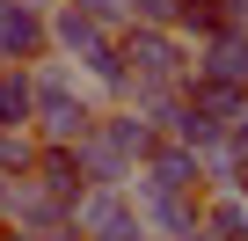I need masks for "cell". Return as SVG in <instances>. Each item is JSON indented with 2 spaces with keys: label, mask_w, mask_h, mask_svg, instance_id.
<instances>
[{
  "label": "cell",
  "mask_w": 248,
  "mask_h": 241,
  "mask_svg": "<svg viewBox=\"0 0 248 241\" xmlns=\"http://www.w3.org/2000/svg\"><path fill=\"white\" fill-rule=\"evenodd\" d=\"M95 117H102V110H95V95L73 80L66 59H37V66H30V125H37L44 146H73Z\"/></svg>",
  "instance_id": "6da1fadb"
},
{
  "label": "cell",
  "mask_w": 248,
  "mask_h": 241,
  "mask_svg": "<svg viewBox=\"0 0 248 241\" xmlns=\"http://www.w3.org/2000/svg\"><path fill=\"white\" fill-rule=\"evenodd\" d=\"M117 66H124V80L146 88V95H175V88L190 80V44H183L175 30H139V22H124V30H117Z\"/></svg>",
  "instance_id": "7a4b0ae2"
},
{
  "label": "cell",
  "mask_w": 248,
  "mask_h": 241,
  "mask_svg": "<svg viewBox=\"0 0 248 241\" xmlns=\"http://www.w3.org/2000/svg\"><path fill=\"white\" fill-rule=\"evenodd\" d=\"M37 59H51L44 8H30V0H0V66H37Z\"/></svg>",
  "instance_id": "3957f363"
},
{
  "label": "cell",
  "mask_w": 248,
  "mask_h": 241,
  "mask_svg": "<svg viewBox=\"0 0 248 241\" xmlns=\"http://www.w3.org/2000/svg\"><path fill=\"white\" fill-rule=\"evenodd\" d=\"M197 80H219V88H248V30H212L204 44H197V66H190Z\"/></svg>",
  "instance_id": "277c9868"
},
{
  "label": "cell",
  "mask_w": 248,
  "mask_h": 241,
  "mask_svg": "<svg viewBox=\"0 0 248 241\" xmlns=\"http://www.w3.org/2000/svg\"><path fill=\"white\" fill-rule=\"evenodd\" d=\"M168 30H175L183 44H190V37L204 44L212 30H226V0H175V22H168Z\"/></svg>",
  "instance_id": "5b68a950"
},
{
  "label": "cell",
  "mask_w": 248,
  "mask_h": 241,
  "mask_svg": "<svg viewBox=\"0 0 248 241\" xmlns=\"http://www.w3.org/2000/svg\"><path fill=\"white\" fill-rule=\"evenodd\" d=\"M0 125H30V66H0Z\"/></svg>",
  "instance_id": "8992f818"
},
{
  "label": "cell",
  "mask_w": 248,
  "mask_h": 241,
  "mask_svg": "<svg viewBox=\"0 0 248 241\" xmlns=\"http://www.w3.org/2000/svg\"><path fill=\"white\" fill-rule=\"evenodd\" d=\"M124 22H139V30H168V22H175V0H124Z\"/></svg>",
  "instance_id": "52a82bcc"
},
{
  "label": "cell",
  "mask_w": 248,
  "mask_h": 241,
  "mask_svg": "<svg viewBox=\"0 0 248 241\" xmlns=\"http://www.w3.org/2000/svg\"><path fill=\"white\" fill-rule=\"evenodd\" d=\"M66 8H73V15H88V22H95V30H109V37L124 30V0H66Z\"/></svg>",
  "instance_id": "ba28073f"
},
{
  "label": "cell",
  "mask_w": 248,
  "mask_h": 241,
  "mask_svg": "<svg viewBox=\"0 0 248 241\" xmlns=\"http://www.w3.org/2000/svg\"><path fill=\"white\" fill-rule=\"evenodd\" d=\"M0 241H44V234H22V226H0Z\"/></svg>",
  "instance_id": "9c48e42d"
},
{
  "label": "cell",
  "mask_w": 248,
  "mask_h": 241,
  "mask_svg": "<svg viewBox=\"0 0 248 241\" xmlns=\"http://www.w3.org/2000/svg\"><path fill=\"white\" fill-rule=\"evenodd\" d=\"M175 241H212V234H204V226H190V234H175Z\"/></svg>",
  "instance_id": "30bf717a"
},
{
  "label": "cell",
  "mask_w": 248,
  "mask_h": 241,
  "mask_svg": "<svg viewBox=\"0 0 248 241\" xmlns=\"http://www.w3.org/2000/svg\"><path fill=\"white\" fill-rule=\"evenodd\" d=\"M30 8H51V0H30Z\"/></svg>",
  "instance_id": "8fae6325"
},
{
  "label": "cell",
  "mask_w": 248,
  "mask_h": 241,
  "mask_svg": "<svg viewBox=\"0 0 248 241\" xmlns=\"http://www.w3.org/2000/svg\"><path fill=\"white\" fill-rule=\"evenodd\" d=\"M241 241H248V226H241Z\"/></svg>",
  "instance_id": "7c38bea8"
}]
</instances>
